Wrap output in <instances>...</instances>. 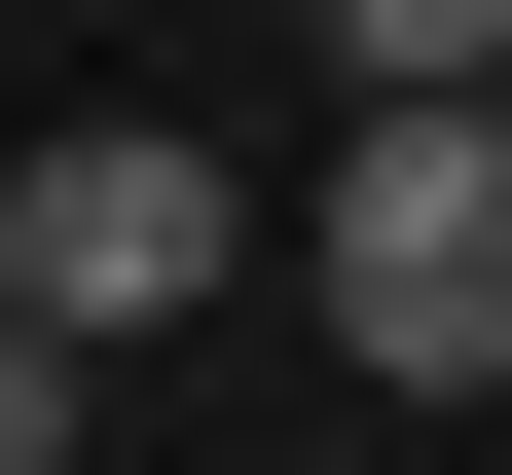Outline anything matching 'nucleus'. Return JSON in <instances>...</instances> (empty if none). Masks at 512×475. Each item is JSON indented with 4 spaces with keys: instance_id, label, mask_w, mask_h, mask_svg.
<instances>
[{
    "instance_id": "f257e3e1",
    "label": "nucleus",
    "mask_w": 512,
    "mask_h": 475,
    "mask_svg": "<svg viewBox=\"0 0 512 475\" xmlns=\"http://www.w3.org/2000/svg\"><path fill=\"white\" fill-rule=\"evenodd\" d=\"M330 329H366V402H512V110L330 147Z\"/></svg>"
},
{
    "instance_id": "7ed1b4c3",
    "label": "nucleus",
    "mask_w": 512,
    "mask_h": 475,
    "mask_svg": "<svg viewBox=\"0 0 512 475\" xmlns=\"http://www.w3.org/2000/svg\"><path fill=\"white\" fill-rule=\"evenodd\" d=\"M330 74H366V110H512V0H366Z\"/></svg>"
},
{
    "instance_id": "f03ea898",
    "label": "nucleus",
    "mask_w": 512,
    "mask_h": 475,
    "mask_svg": "<svg viewBox=\"0 0 512 475\" xmlns=\"http://www.w3.org/2000/svg\"><path fill=\"white\" fill-rule=\"evenodd\" d=\"M256 256V183L183 147V110H37V183H0V329H37V366H110V329H183Z\"/></svg>"
}]
</instances>
